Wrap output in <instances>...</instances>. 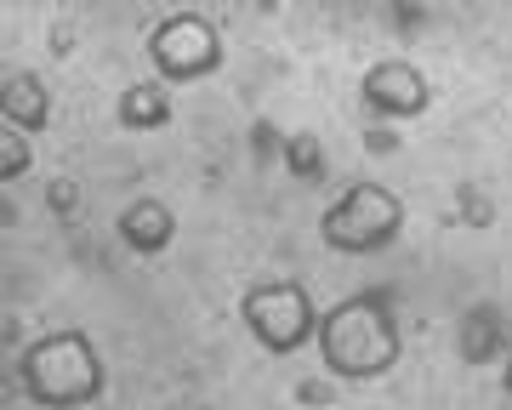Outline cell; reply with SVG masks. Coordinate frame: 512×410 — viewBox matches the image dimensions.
Instances as JSON below:
<instances>
[{
    "mask_svg": "<svg viewBox=\"0 0 512 410\" xmlns=\"http://www.w3.org/2000/svg\"><path fill=\"white\" fill-rule=\"evenodd\" d=\"M285 171L296 183H319L325 160H319V137H285Z\"/></svg>",
    "mask_w": 512,
    "mask_h": 410,
    "instance_id": "8fae6325",
    "label": "cell"
},
{
    "mask_svg": "<svg viewBox=\"0 0 512 410\" xmlns=\"http://www.w3.org/2000/svg\"><path fill=\"white\" fill-rule=\"evenodd\" d=\"M0 114H6V126H18V131H46V120H52L46 80H40L35 69L6 75V86H0Z\"/></svg>",
    "mask_w": 512,
    "mask_h": 410,
    "instance_id": "ba28073f",
    "label": "cell"
},
{
    "mask_svg": "<svg viewBox=\"0 0 512 410\" xmlns=\"http://www.w3.org/2000/svg\"><path fill=\"white\" fill-rule=\"evenodd\" d=\"M302 399H308V405H330V382H302Z\"/></svg>",
    "mask_w": 512,
    "mask_h": 410,
    "instance_id": "9a60e30c",
    "label": "cell"
},
{
    "mask_svg": "<svg viewBox=\"0 0 512 410\" xmlns=\"http://www.w3.org/2000/svg\"><path fill=\"white\" fill-rule=\"evenodd\" d=\"M120 126L126 131H160L171 126V92L160 80H137L120 92Z\"/></svg>",
    "mask_w": 512,
    "mask_h": 410,
    "instance_id": "9c48e42d",
    "label": "cell"
},
{
    "mask_svg": "<svg viewBox=\"0 0 512 410\" xmlns=\"http://www.w3.org/2000/svg\"><path fill=\"white\" fill-rule=\"evenodd\" d=\"M148 57H154L160 80H205L222 69V35L200 12H171V18L154 23Z\"/></svg>",
    "mask_w": 512,
    "mask_h": 410,
    "instance_id": "5b68a950",
    "label": "cell"
},
{
    "mask_svg": "<svg viewBox=\"0 0 512 410\" xmlns=\"http://www.w3.org/2000/svg\"><path fill=\"white\" fill-rule=\"evenodd\" d=\"M461 217H467V228H490V223H495L490 200H484L473 183H461Z\"/></svg>",
    "mask_w": 512,
    "mask_h": 410,
    "instance_id": "4fadbf2b",
    "label": "cell"
},
{
    "mask_svg": "<svg viewBox=\"0 0 512 410\" xmlns=\"http://www.w3.org/2000/svg\"><path fill=\"white\" fill-rule=\"evenodd\" d=\"M399 228H404V205H399L393 188L353 183L348 194L325 211L319 234H325V245L342 251V257H370V251H387V245L399 240Z\"/></svg>",
    "mask_w": 512,
    "mask_h": 410,
    "instance_id": "3957f363",
    "label": "cell"
},
{
    "mask_svg": "<svg viewBox=\"0 0 512 410\" xmlns=\"http://www.w3.org/2000/svg\"><path fill=\"white\" fill-rule=\"evenodd\" d=\"M103 359H97L92 336L86 331H52L29 342L18 359V388L46 410H80V405H97L103 399Z\"/></svg>",
    "mask_w": 512,
    "mask_h": 410,
    "instance_id": "7a4b0ae2",
    "label": "cell"
},
{
    "mask_svg": "<svg viewBox=\"0 0 512 410\" xmlns=\"http://www.w3.org/2000/svg\"><path fill=\"white\" fill-rule=\"evenodd\" d=\"M365 103L376 114H393V120H410V114H427L433 92H427V75L404 57H382L365 75Z\"/></svg>",
    "mask_w": 512,
    "mask_h": 410,
    "instance_id": "8992f818",
    "label": "cell"
},
{
    "mask_svg": "<svg viewBox=\"0 0 512 410\" xmlns=\"http://www.w3.org/2000/svg\"><path fill=\"white\" fill-rule=\"evenodd\" d=\"M29 166H35V149H29V131L6 126V131H0V177H6V183H18V177H23Z\"/></svg>",
    "mask_w": 512,
    "mask_h": 410,
    "instance_id": "7c38bea8",
    "label": "cell"
},
{
    "mask_svg": "<svg viewBox=\"0 0 512 410\" xmlns=\"http://www.w3.org/2000/svg\"><path fill=\"white\" fill-rule=\"evenodd\" d=\"M74 200H80V188H74L69 177H52V183H46V205H52V211H74Z\"/></svg>",
    "mask_w": 512,
    "mask_h": 410,
    "instance_id": "5bb4252c",
    "label": "cell"
},
{
    "mask_svg": "<svg viewBox=\"0 0 512 410\" xmlns=\"http://www.w3.org/2000/svg\"><path fill=\"white\" fill-rule=\"evenodd\" d=\"M495 354H501V314L495 308H473L467 325H461V359L467 365H484Z\"/></svg>",
    "mask_w": 512,
    "mask_h": 410,
    "instance_id": "30bf717a",
    "label": "cell"
},
{
    "mask_svg": "<svg viewBox=\"0 0 512 410\" xmlns=\"http://www.w3.org/2000/svg\"><path fill=\"white\" fill-rule=\"evenodd\" d=\"M501 382H507V393H512V354H507V371H501Z\"/></svg>",
    "mask_w": 512,
    "mask_h": 410,
    "instance_id": "2e32d148",
    "label": "cell"
},
{
    "mask_svg": "<svg viewBox=\"0 0 512 410\" xmlns=\"http://www.w3.org/2000/svg\"><path fill=\"white\" fill-rule=\"evenodd\" d=\"M239 319L245 331L268 348V354H296L302 342L319 336V314H313L308 291L296 280H262L239 297Z\"/></svg>",
    "mask_w": 512,
    "mask_h": 410,
    "instance_id": "277c9868",
    "label": "cell"
},
{
    "mask_svg": "<svg viewBox=\"0 0 512 410\" xmlns=\"http://www.w3.org/2000/svg\"><path fill=\"white\" fill-rule=\"evenodd\" d=\"M319 359L342 382H376L399 365V319L387 291H359L342 297L330 314H319Z\"/></svg>",
    "mask_w": 512,
    "mask_h": 410,
    "instance_id": "6da1fadb",
    "label": "cell"
},
{
    "mask_svg": "<svg viewBox=\"0 0 512 410\" xmlns=\"http://www.w3.org/2000/svg\"><path fill=\"white\" fill-rule=\"evenodd\" d=\"M120 240L137 251V257H160L165 245L177 240V217H171V205L165 200H131L126 211H120Z\"/></svg>",
    "mask_w": 512,
    "mask_h": 410,
    "instance_id": "52a82bcc",
    "label": "cell"
}]
</instances>
